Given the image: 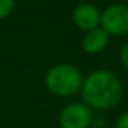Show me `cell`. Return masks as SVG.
<instances>
[{
  "label": "cell",
  "instance_id": "cell-1",
  "mask_svg": "<svg viewBox=\"0 0 128 128\" xmlns=\"http://www.w3.org/2000/svg\"><path fill=\"white\" fill-rule=\"evenodd\" d=\"M122 84L109 69H96L84 77L80 94L83 102L92 110L105 112L118 105L122 98Z\"/></svg>",
  "mask_w": 128,
  "mask_h": 128
},
{
  "label": "cell",
  "instance_id": "cell-2",
  "mask_svg": "<svg viewBox=\"0 0 128 128\" xmlns=\"http://www.w3.org/2000/svg\"><path fill=\"white\" fill-rule=\"evenodd\" d=\"M84 76L77 66L72 64H58L46 74V86L51 94L68 98L80 92Z\"/></svg>",
  "mask_w": 128,
  "mask_h": 128
},
{
  "label": "cell",
  "instance_id": "cell-3",
  "mask_svg": "<svg viewBox=\"0 0 128 128\" xmlns=\"http://www.w3.org/2000/svg\"><path fill=\"white\" fill-rule=\"evenodd\" d=\"M100 28L110 37H124L128 34V6L112 3L100 11Z\"/></svg>",
  "mask_w": 128,
  "mask_h": 128
},
{
  "label": "cell",
  "instance_id": "cell-4",
  "mask_svg": "<svg viewBox=\"0 0 128 128\" xmlns=\"http://www.w3.org/2000/svg\"><path fill=\"white\" fill-rule=\"evenodd\" d=\"M92 109L84 102H72L62 108L58 116L61 128H90L94 120Z\"/></svg>",
  "mask_w": 128,
  "mask_h": 128
},
{
  "label": "cell",
  "instance_id": "cell-5",
  "mask_svg": "<svg viewBox=\"0 0 128 128\" xmlns=\"http://www.w3.org/2000/svg\"><path fill=\"white\" fill-rule=\"evenodd\" d=\"M72 21L83 32L92 30L100 25V10L92 3H80L73 8Z\"/></svg>",
  "mask_w": 128,
  "mask_h": 128
},
{
  "label": "cell",
  "instance_id": "cell-6",
  "mask_svg": "<svg viewBox=\"0 0 128 128\" xmlns=\"http://www.w3.org/2000/svg\"><path fill=\"white\" fill-rule=\"evenodd\" d=\"M109 43H110V36L99 26L92 30L84 32V36L81 39V47L84 52L90 55H96L108 48Z\"/></svg>",
  "mask_w": 128,
  "mask_h": 128
},
{
  "label": "cell",
  "instance_id": "cell-7",
  "mask_svg": "<svg viewBox=\"0 0 128 128\" xmlns=\"http://www.w3.org/2000/svg\"><path fill=\"white\" fill-rule=\"evenodd\" d=\"M15 7V0H0V20L7 18Z\"/></svg>",
  "mask_w": 128,
  "mask_h": 128
},
{
  "label": "cell",
  "instance_id": "cell-8",
  "mask_svg": "<svg viewBox=\"0 0 128 128\" xmlns=\"http://www.w3.org/2000/svg\"><path fill=\"white\" fill-rule=\"evenodd\" d=\"M118 59L125 70L128 72V43H124L118 51Z\"/></svg>",
  "mask_w": 128,
  "mask_h": 128
},
{
  "label": "cell",
  "instance_id": "cell-9",
  "mask_svg": "<svg viewBox=\"0 0 128 128\" xmlns=\"http://www.w3.org/2000/svg\"><path fill=\"white\" fill-rule=\"evenodd\" d=\"M114 128H128V110L118 114L114 121Z\"/></svg>",
  "mask_w": 128,
  "mask_h": 128
},
{
  "label": "cell",
  "instance_id": "cell-10",
  "mask_svg": "<svg viewBox=\"0 0 128 128\" xmlns=\"http://www.w3.org/2000/svg\"><path fill=\"white\" fill-rule=\"evenodd\" d=\"M20 2H30V0H20Z\"/></svg>",
  "mask_w": 128,
  "mask_h": 128
},
{
  "label": "cell",
  "instance_id": "cell-11",
  "mask_svg": "<svg viewBox=\"0 0 128 128\" xmlns=\"http://www.w3.org/2000/svg\"><path fill=\"white\" fill-rule=\"evenodd\" d=\"M0 47H2V40H0Z\"/></svg>",
  "mask_w": 128,
  "mask_h": 128
}]
</instances>
